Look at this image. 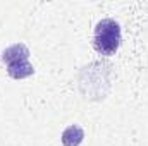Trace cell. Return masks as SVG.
<instances>
[{"label": "cell", "instance_id": "cell-1", "mask_svg": "<svg viewBox=\"0 0 148 146\" xmlns=\"http://www.w3.org/2000/svg\"><path fill=\"white\" fill-rule=\"evenodd\" d=\"M121 40H122L121 26L115 19L105 17L97 23L93 31V48L100 55H105V57L115 55V52L121 46Z\"/></svg>", "mask_w": 148, "mask_h": 146}, {"label": "cell", "instance_id": "cell-2", "mask_svg": "<svg viewBox=\"0 0 148 146\" xmlns=\"http://www.w3.org/2000/svg\"><path fill=\"white\" fill-rule=\"evenodd\" d=\"M29 55H31V52L24 43H14L2 52V62L5 65H9V64H16V62L29 60Z\"/></svg>", "mask_w": 148, "mask_h": 146}, {"label": "cell", "instance_id": "cell-3", "mask_svg": "<svg viewBox=\"0 0 148 146\" xmlns=\"http://www.w3.org/2000/svg\"><path fill=\"white\" fill-rule=\"evenodd\" d=\"M60 141L64 146H79L83 141H84V131L81 126L77 124H73L69 127L64 129L62 136H60Z\"/></svg>", "mask_w": 148, "mask_h": 146}, {"label": "cell", "instance_id": "cell-4", "mask_svg": "<svg viewBox=\"0 0 148 146\" xmlns=\"http://www.w3.org/2000/svg\"><path fill=\"white\" fill-rule=\"evenodd\" d=\"M35 67L29 60H23V62H16V64H9L7 65V74L14 79H26L29 76H33Z\"/></svg>", "mask_w": 148, "mask_h": 146}]
</instances>
